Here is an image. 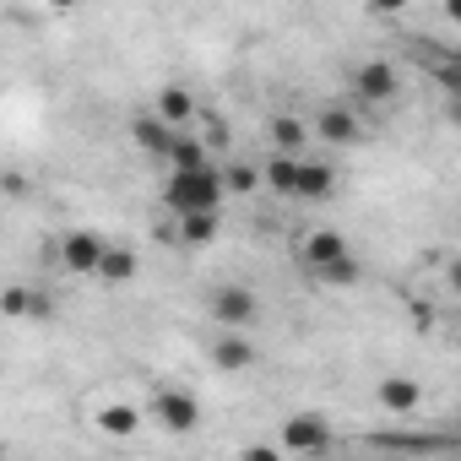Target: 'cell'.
<instances>
[{
  "label": "cell",
  "instance_id": "1",
  "mask_svg": "<svg viewBox=\"0 0 461 461\" xmlns=\"http://www.w3.org/2000/svg\"><path fill=\"white\" fill-rule=\"evenodd\" d=\"M222 168H195V174H168L163 185V201L179 212V217H201V212H217L222 206Z\"/></svg>",
  "mask_w": 461,
  "mask_h": 461
},
{
  "label": "cell",
  "instance_id": "2",
  "mask_svg": "<svg viewBox=\"0 0 461 461\" xmlns=\"http://www.w3.org/2000/svg\"><path fill=\"white\" fill-rule=\"evenodd\" d=\"M331 445V423L321 418V412H294L288 423H283V450H294V456H321Z\"/></svg>",
  "mask_w": 461,
  "mask_h": 461
},
{
  "label": "cell",
  "instance_id": "3",
  "mask_svg": "<svg viewBox=\"0 0 461 461\" xmlns=\"http://www.w3.org/2000/svg\"><path fill=\"white\" fill-rule=\"evenodd\" d=\"M256 315H261V299H256L245 283H228V288L212 294V321H217V326H234V331H240V326H250Z\"/></svg>",
  "mask_w": 461,
  "mask_h": 461
},
{
  "label": "cell",
  "instance_id": "4",
  "mask_svg": "<svg viewBox=\"0 0 461 461\" xmlns=\"http://www.w3.org/2000/svg\"><path fill=\"white\" fill-rule=\"evenodd\" d=\"M152 412H158V423H163L168 434H190V429L201 423V407H195V396H190V391H174V385L152 391Z\"/></svg>",
  "mask_w": 461,
  "mask_h": 461
},
{
  "label": "cell",
  "instance_id": "5",
  "mask_svg": "<svg viewBox=\"0 0 461 461\" xmlns=\"http://www.w3.org/2000/svg\"><path fill=\"white\" fill-rule=\"evenodd\" d=\"M353 250H348V240L337 234V228H315V234H304L299 240V261L310 267V272H331L337 261H348Z\"/></svg>",
  "mask_w": 461,
  "mask_h": 461
},
{
  "label": "cell",
  "instance_id": "6",
  "mask_svg": "<svg viewBox=\"0 0 461 461\" xmlns=\"http://www.w3.org/2000/svg\"><path fill=\"white\" fill-rule=\"evenodd\" d=\"M104 261H109V245L98 234H87V228L60 240V267L66 272H104Z\"/></svg>",
  "mask_w": 461,
  "mask_h": 461
},
{
  "label": "cell",
  "instance_id": "7",
  "mask_svg": "<svg viewBox=\"0 0 461 461\" xmlns=\"http://www.w3.org/2000/svg\"><path fill=\"white\" fill-rule=\"evenodd\" d=\"M353 93H358L364 104L396 98V71H391V60H364V66L353 71Z\"/></svg>",
  "mask_w": 461,
  "mask_h": 461
},
{
  "label": "cell",
  "instance_id": "8",
  "mask_svg": "<svg viewBox=\"0 0 461 461\" xmlns=\"http://www.w3.org/2000/svg\"><path fill=\"white\" fill-rule=\"evenodd\" d=\"M261 353H256V342L245 337V331H228V337H217L212 342V364L222 369V375H240V369H250Z\"/></svg>",
  "mask_w": 461,
  "mask_h": 461
},
{
  "label": "cell",
  "instance_id": "9",
  "mask_svg": "<svg viewBox=\"0 0 461 461\" xmlns=\"http://www.w3.org/2000/svg\"><path fill=\"white\" fill-rule=\"evenodd\" d=\"M131 136H136V147H141V152H158V158H168V147H174L185 131H168L158 114H136V120H131Z\"/></svg>",
  "mask_w": 461,
  "mask_h": 461
},
{
  "label": "cell",
  "instance_id": "10",
  "mask_svg": "<svg viewBox=\"0 0 461 461\" xmlns=\"http://www.w3.org/2000/svg\"><path fill=\"white\" fill-rule=\"evenodd\" d=\"M299 174H304V158H283V152H272V158L261 163V179H267L277 195H299Z\"/></svg>",
  "mask_w": 461,
  "mask_h": 461
},
{
  "label": "cell",
  "instance_id": "11",
  "mask_svg": "<svg viewBox=\"0 0 461 461\" xmlns=\"http://www.w3.org/2000/svg\"><path fill=\"white\" fill-rule=\"evenodd\" d=\"M158 120H163L168 131H185V125L195 120V98H190L185 87H163V93H158Z\"/></svg>",
  "mask_w": 461,
  "mask_h": 461
},
{
  "label": "cell",
  "instance_id": "12",
  "mask_svg": "<svg viewBox=\"0 0 461 461\" xmlns=\"http://www.w3.org/2000/svg\"><path fill=\"white\" fill-rule=\"evenodd\" d=\"M418 396H423V391H418V380H407V375H385V380H380V407H385V412H412Z\"/></svg>",
  "mask_w": 461,
  "mask_h": 461
},
{
  "label": "cell",
  "instance_id": "13",
  "mask_svg": "<svg viewBox=\"0 0 461 461\" xmlns=\"http://www.w3.org/2000/svg\"><path fill=\"white\" fill-rule=\"evenodd\" d=\"M272 141H277L283 158H304V147H310V125L294 120V114H283V120H272Z\"/></svg>",
  "mask_w": 461,
  "mask_h": 461
},
{
  "label": "cell",
  "instance_id": "14",
  "mask_svg": "<svg viewBox=\"0 0 461 461\" xmlns=\"http://www.w3.org/2000/svg\"><path fill=\"white\" fill-rule=\"evenodd\" d=\"M98 429H104L109 439H131V434L141 429V412H136L131 402H109V407L98 412Z\"/></svg>",
  "mask_w": 461,
  "mask_h": 461
},
{
  "label": "cell",
  "instance_id": "15",
  "mask_svg": "<svg viewBox=\"0 0 461 461\" xmlns=\"http://www.w3.org/2000/svg\"><path fill=\"white\" fill-rule=\"evenodd\" d=\"M315 136L331 141V147H348V141H358V120H353L348 109H326L321 125H315Z\"/></svg>",
  "mask_w": 461,
  "mask_h": 461
},
{
  "label": "cell",
  "instance_id": "16",
  "mask_svg": "<svg viewBox=\"0 0 461 461\" xmlns=\"http://www.w3.org/2000/svg\"><path fill=\"white\" fill-rule=\"evenodd\" d=\"M331 185H337V168H331V163H321V158H304L299 195H304V201H321V195H331Z\"/></svg>",
  "mask_w": 461,
  "mask_h": 461
},
{
  "label": "cell",
  "instance_id": "17",
  "mask_svg": "<svg viewBox=\"0 0 461 461\" xmlns=\"http://www.w3.org/2000/svg\"><path fill=\"white\" fill-rule=\"evenodd\" d=\"M168 168H174V174H195V168H212V163H206V147H201L195 136H179V141L168 147Z\"/></svg>",
  "mask_w": 461,
  "mask_h": 461
},
{
  "label": "cell",
  "instance_id": "18",
  "mask_svg": "<svg viewBox=\"0 0 461 461\" xmlns=\"http://www.w3.org/2000/svg\"><path fill=\"white\" fill-rule=\"evenodd\" d=\"M179 240L190 250H206L217 240V212H201V217H179Z\"/></svg>",
  "mask_w": 461,
  "mask_h": 461
},
{
  "label": "cell",
  "instance_id": "19",
  "mask_svg": "<svg viewBox=\"0 0 461 461\" xmlns=\"http://www.w3.org/2000/svg\"><path fill=\"white\" fill-rule=\"evenodd\" d=\"M256 185H261V168H250V163H228V168H222V190L250 195Z\"/></svg>",
  "mask_w": 461,
  "mask_h": 461
},
{
  "label": "cell",
  "instance_id": "20",
  "mask_svg": "<svg viewBox=\"0 0 461 461\" xmlns=\"http://www.w3.org/2000/svg\"><path fill=\"white\" fill-rule=\"evenodd\" d=\"M98 277H109V283H131V277H136V256H131V250H109V261H104Z\"/></svg>",
  "mask_w": 461,
  "mask_h": 461
},
{
  "label": "cell",
  "instance_id": "21",
  "mask_svg": "<svg viewBox=\"0 0 461 461\" xmlns=\"http://www.w3.org/2000/svg\"><path fill=\"white\" fill-rule=\"evenodd\" d=\"M0 304H6V315H33L39 310V299L28 288H6V299H0Z\"/></svg>",
  "mask_w": 461,
  "mask_h": 461
},
{
  "label": "cell",
  "instance_id": "22",
  "mask_svg": "<svg viewBox=\"0 0 461 461\" xmlns=\"http://www.w3.org/2000/svg\"><path fill=\"white\" fill-rule=\"evenodd\" d=\"M321 277H326V283H358V261L348 256V261H337V267H331V272H321Z\"/></svg>",
  "mask_w": 461,
  "mask_h": 461
},
{
  "label": "cell",
  "instance_id": "23",
  "mask_svg": "<svg viewBox=\"0 0 461 461\" xmlns=\"http://www.w3.org/2000/svg\"><path fill=\"white\" fill-rule=\"evenodd\" d=\"M240 461H283V456H277L272 445H245V456H240Z\"/></svg>",
  "mask_w": 461,
  "mask_h": 461
},
{
  "label": "cell",
  "instance_id": "24",
  "mask_svg": "<svg viewBox=\"0 0 461 461\" xmlns=\"http://www.w3.org/2000/svg\"><path fill=\"white\" fill-rule=\"evenodd\" d=\"M450 294L461 299V261H450Z\"/></svg>",
  "mask_w": 461,
  "mask_h": 461
},
{
  "label": "cell",
  "instance_id": "25",
  "mask_svg": "<svg viewBox=\"0 0 461 461\" xmlns=\"http://www.w3.org/2000/svg\"><path fill=\"white\" fill-rule=\"evenodd\" d=\"M445 17H450V23H461V0H450V6H445Z\"/></svg>",
  "mask_w": 461,
  "mask_h": 461
}]
</instances>
